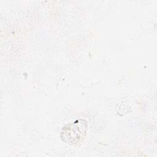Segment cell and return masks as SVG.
Masks as SVG:
<instances>
[{"instance_id":"cell-1","label":"cell","mask_w":157,"mask_h":157,"mask_svg":"<svg viewBox=\"0 0 157 157\" xmlns=\"http://www.w3.org/2000/svg\"><path fill=\"white\" fill-rule=\"evenodd\" d=\"M87 129L86 121L80 119L63 126L61 131L60 137L64 142L74 145L85 139Z\"/></svg>"}]
</instances>
